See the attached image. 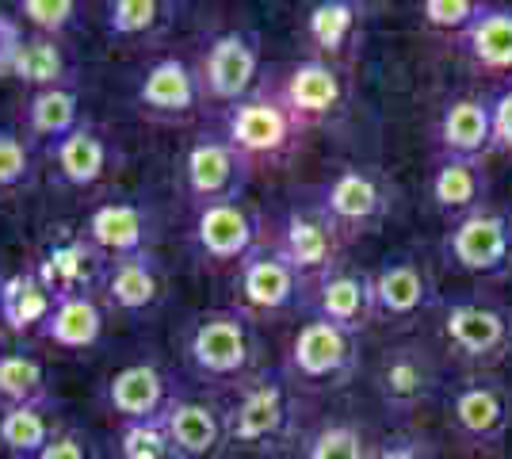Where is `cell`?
Masks as SVG:
<instances>
[{
  "label": "cell",
  "mask_w": 512,
  "mask_h": 459,
  "mask_svg": "<svg viewBox=\"0 0 512 459\" xmlns=\"http://www.w3.org/2000/svg\"><path fill=\"white\" fill-rule=\"evenodd\" d=\"M260 360V337L253 318L241 306H218L203 310L188 322L184 333V364L195 379L218 383V387H241L249 375H256Z\"/></svg>",
  "instance_id": "1"
},
{
  "label": "cell",
  "mask_w": 512,
  "mask_h": 459,
  "mask_svg": "<svg viewBox=\"0 0 512 459\" xmlns=\"http://www.w3.org/2000/svg\"><path fill=\"white\" fill-rule=\"evenodd\" d=\"M295 421V387L283 368H264L237 387L226 402V440L234 448L264 452L291 433Z\"/></svg>",
  "instance_id": "2"
},
{
  "label": "cell",
  "mask_w": 512,
  "mask_h": 459,
  "mask_svg": "<svg viewBox=\"0 0 512 459\" xmlns=\"http://www.w3.org/2000/svg\"><path fill=\"white\" fill-rule=\"evenodd\" d=\"M283 372L291 379V387H306V391L344 387L360 372V337L325 318H306L291 337Z\"/></svg>",
  "instance_id": "3"
},
{
  "label": "cell",
  "mask_w": 512,
  "mask_h": 459,
  "mask_svg": "<svg viewBox=\"0 0 512 459\" xmlns=\"http://www.w3.org/2000/svg\"><path fill=\"white\" fill-rule=\"evenodd\" d=\"M440 333L463 364L493 368L512 349V310L486 295H459L444 303Z\"/></svg>",
  "instance_id": "4"
},
{
  "label": "cell",
  "mask_w": 512,
  "mask_h": 459,
  "mask_svg": "<svg viewBox=\"0 0 512 459\" xmlns=\"http://www.w3.org/2000/svg\"><path fill=\"white\" fill-rule=\"evenodd\" d=\"M314 203L344 238L379 230L394 211V184L375 165H344L314 192Z\"/></svg>",
  "instance_id": "5"
},
{
  "label": "cell",
  "mask_w": 512,
  "mask_h": 459,
  "mask_svg": "<svg viewBox=\"0 0 512 459\" xmlns=\"http://www.w3.org/2000/svg\"><path fill=\"white\" fill-rule=\"evenodd\" d=\"M306 127H299V119L279 104V96L272 88L249 92L245 100H237L222 111V138L234 146L237 153H245L249 161H279L299 146V138Z\"/></svg>",
  "instance_id": "6"
},
{
  "label": "cell",
  "mask_w": 512,
  "mask_h": 459,
  "mask_svg": "<svg viewBox=\"0 0 512 459\" xmlns=\"http://www.w3.org/2000/svg\"><path fill=\"white\" fill-rule=\"evenodd\" d=\"M375 394L390 414H417L428 402H436V394L444 387V372L436 352L425 341H398L386 345L379 364H375Z\"/></svg>",
  "instance_id": "7"
},
{
  "label": "cell",
  "mask_w": 512,
  "mask_h": 459,
  "mask_svg": "<svg viewBox=\"0 0 512 459\" xmlns=\"http://www.w3.org/2000/svg\"><path fill=\"white\" fill-rule=\"evenodd\" d=\"M444 261L467 276H505L512 268V219L505 211L482 207L451 222L444 234Z\"/></svg>",
  "instance_id": "8"
},
{
  "label": "cell",
  "mask_w": 512,
  "mask_h": 459,
  "mask_svg": "<svg viewBox=\"0 0 512 459\" xmlns=\"http://www.w3.org/2000/svg\"><path fill=\"white\" fill-rule=\"evenodd\" d=\"M253 176V161L237 153L222 131L199 134L188 153H184V192L192 207H211V203H230L241 199Z\"/></svg>",
  "instance_id": "9"
},
{
  "label": "cell",
  "mask_w": 512,
  "mask_h": 459,
  "mask_svg": "<svg viewBox=\"0 0 512 459\" xmlns=\"http://www.w3.org/2000/svg\"><path fill=\"white\" fill-rule=\"evenodd\" d=\"M237 299L249 318L253 314H287L306 303V276L295 272V264L287 261L272 241H264L237 264Z\"/></svg>",
  "instance_id": "10"
},
{
  "label": "cell",
  "mask_w": 512,
  "mask_h": 459,
  "mask_svg": "<svg viewBox=\"0 0 512 459\" xmlns=\"http://www.w3.org/2000/svg\"><path fill=\"white\" fill-rule=\"evenodd\" d=\"M344 241L348 238L329 222V215L321 211L318 203L314 199H302V203L283 211L272 245L295 264V272H302L306 284H310L314 276L329 272L333 264H341Z\"/></svg>",
  "instance_id": "11"
},
{
  "label": "cell",
  "mask_w": 512,
  "mask_h": 459,
  "mask_svg": "<svg viewBox=\"0 0 512 459\" xmlns=\"http://www.w3.org/2000/svg\"><path fill=\"white\" fill-rule=\"evenodd\" d=\"M302 310H310V318H325L333 326L348 329L360 337V329L375 322V284L371 272L360 264H333L329 272L314 276L306 284V303Z\"/></svg>",
  "instance_id": "12"
},
{
  "label": "cell",
  "mask_w": 512,
  "mask_h": 459,
  "mask_svg": "<svg viewBox=\"0 0 512 459\" xmlns=\"http://www.w3.org/2000/svg\"><path fill=\"white\" fill-rule=\"evenodd\" d=\"M256 77H260V39L253 31H222L214 35L203 62H199V85H203V100L214 104H237L249 92H256Z\"/></svg>",
  "instance_id": "13"
},
{
  "label": "cell",
  "mask_w": 512,
  "mask_h": 459,
  "mask_svg": "<svg viewBox=\"0 0 512 459\" xmlns=\"http://www.w3.org/2000/svg\"><path fill=\"white\" fill-rule=\"evenodd\" d=\"M256 245H264L260 238V219L249 211L245 199H230V203H211L199 207L192 219V249L199 253V261L214 264H241Z\"/></svg>",
  "instance_id": "14"
},
{
  "label": "cell",
  "mask_w": 512,
  "mask_h": 459,
  "mask_svg": "<svg viewBox=\"0 0 512 459\" xmlns=\"http://www.w3.org/2000/svg\"><path fill=\"white\" fill-rule=\"evenodd\" d=\"M448 417L459 437L474 444L501 440L512 425V391L493 375H470L448 398Z\"/></svg>",
  "instance_id": "15"
},
{
  "label": "cell",
  "mask_w": 512,
  "mask_h": 459,
  "mask_svg": "<svg viewBox=\"0 0 512 459\" xmlns=\"http://www.w3.org/2000/svg\"><path fill=\"white\" fill-rule=\"evenodd\" d=\"M371 284H375V318L386 322H413L417 314L436 306V280L425 261L413 253H390L371 272Z\"/></svg>",
  "instance_id": "16"
},
{
  "label": "cell",
  "mask_w": 512,
  "mask_h": 459,
  "mask_svg": "<svg viewBox=\"0 0 512 459\" xmlns=\"http://www.w3.org/2000/svg\"><path fill=\"white\" fill-rule=\"evenodd\" d=\"M172 379L161 364L153 360H134L123 364L119 372L107 375L104 383V406L107 414L115 417L119 425H134V421H157L169 410Z\"/></svg>",
  "instance_id": "17"
},
{
  "label": "cell",
  "mask_w": 512,
  "mask_h": 459,
  "mask_svg": "<svg viewBox=\"0 0 512 459\" xmlns=\"http://www.w3.org/2000/svg\"><path fill=\"white\" fill-rule=\"evenodd\" d=\"M161 429L169 437L172 459H214L226 440V406L195 394H176L161 414Z\"/></svg>",
  "instance_id": "18"
},
{
  "label": "cell",
  "mask_w": 512,
  "mask_h": 459,
  "mask_svg": "<svg viewBox=\"0 0 512 459\" xmlns=\"http://www.w3.org/2000/svg\"><path fill=\"white\" fill-rule=\"evenodd\" d=\"M81 234L104 261H123V257L150 253L153 238H157V222L142 203L111 199V203H100L88 211Z\"/></svg>",
  "instance_id": "19"
},
{
  "label": "cell",
  "mask_w": 512,
  "mask_h": 459,
  "mask_svg": "<svg viewBox=\"0 0 512 459\" xmlns=\"http://www.w3.org/2000/svg\"><path fill=\"white\" fill-rule=\"evenodd\" d=\"M142 115L161 119V123H184L192 119L203 104V85H199V69L188 66L184 58H157L146 66L138 92H134Z\"/></svg>",
  "instance_id": "20"
},
{
  "label": "cell",
  "mask_w": 512,
  "mask_h": 459,
  "mask_svg": "<svg viewBox=\"0 0 512 459\" xmlns=\"http://www.w3.org/2000/svg\"><path fill=\"white\" fill-rule=\"evenodd\" d=\"M279 104L299 119V127H314L321 119H329L344 104V77L333 62L321 58H302L283 73V81L272 88Z\"/></svg>",
  "instance_id": "21"
},
{
  "label": "cell",
  "mask_w": 512,
  "mask_h": 459,
  "mask_svg": "<svg viewBox=\"0 0 512 459\" xmlns=\"http://www.w3.org/2000/svg\"><path fill=\"white\" fill-rule=\"evenodd\" d=\"M490 196V173L486 161L478 157H436L432 176H428V199L440 215H448L451 222L474 215L486 207Z\"/></svg>",
  "instance_id": "22"
},
{
  "label": "cell",
  "mask_w": 512,
  "mask_h": 459,
  "mask_svg": "<svg viewBox=\"0 0 512 459\" xmlns=\"http://www.w3.org/2000/svg\"><path fill=\"white\" fill-rule=\"evenodd\" d=\"M54 173L69 188H96L111 165H115V146L104 131H96L92 123H81L73 134H65L62 142L50 146Z\"/></svg>",
  "instance_id": "23"
},
{
  "label": "cell",
  "mask_w": 512,
  "mask_h": 459,
  "mask_svg": "<svg viewBox=\"0 0 512 459\" xmlns=\"http://www.w3.org/2000/svg\"><path fill=\"white\" fill-rule=\"evenodd\" d=\"M436 150L440 157H486L493 150L490 100L459 96L436 119Z\"/></svg>",
  "instance_id": "24"
},
{
  "label": "cell",
  "mask_w": 512,
  "mask_h": 459,
  "mask_svg": "<svg viewBox=\"0 0 512 459\" xmlns=\"http://www.w3.org/2000/svg\"><path fill=\"white\" fill-rule=\"evenodd\" d=\"M39 337L50 341L54 349L65 352H85L96 349L104 337V306L88 291H73V295H58L54 310L39 329Z\"/></svg>",
  "instance_id": "25"
},
{
  "label": "cell",
  "mask_w": 512,
  "mask_h": 459,
  "mask_svg": "<svg viewBox=\"0 0 512 459\" xmlns=\"http://www.w3.org/2000/svg\"><path fill=\"white\" fill-rule=\"evenodd\" d=\"M161 268L153 253L111 261L104 272V303L119 314H150L161 303Z\"/></svg>",
  "instance_id": "26"
},
{
  "label": "cell",
  "mask_w": 512,
  "mask_h": 459,
  "mask_svg": "<svg viewBox=\"0 0 512 459\" xmlns=\"http://www.w3.org/2000/svg\"><path fill=\"white\" fill-rule=\"evenodd\" d=\"M62 429L54 417V402L8 406L0 410V452L12 459H39Z\"/></svg>",
  "instance_id": "27"
},
{
  "label": "cell",
  "mask_w": 512,
  "mask_h": 459,
  "mask_svg": "<svg viewBox=\"0 0 512 459\" xmlns=\"http://www.w3.org/2000/svg\"><path fill=\"white\" fill-rule=\"evenodd\" d=\"M54 291L46 287V280L39 276V268L27 272H12L0 284V322L12 333H39L54 310Z\"/></svg>",
  "instance_id": "28"
},
{
  "label": "cell",
  "mask_w": 512,
  "mask_h": 459,
  "mask_svg": "<svg viewBox=\"0 0 512 459\" xmlns=\"http://www.w3.org/2000/svg\"><path fill=\"white\" fill-rule=\"evenodd\" d=\"M81 96L73 85L43 88V92H31L27 108H23V131L27 142H62L65 134H73L81 127Z\"/></svg>",
  "instance_id": "29"
},
{
  "label": "cell",
  "mask_w": 512,
  "mask_h": 459,
  "mask_svg": "<svg viewBox=\"0 0 512 459\" xmlns=\"http://www.w3.org/2000/svg\"><path fill=\"white\" fill-rule=\"evenodd\" d=\"M360 20L363 4H356V0H318V4H310L302 31H306L310 50L318 54L321 62H329V58L348 50V43L360 31Z\"/></svg>",
  "instance_id": "30"
},
{
  "label": "cell",
  "mask_w": 512,
  "mask_h": 459,
  "mask_svg": "<svg viewBox=\"0 0 512 459\" xmlns=\"http://www.w3.org/2000/svg\"><path fill=\"white\" fill-rule=\"evenodd\" d=\"M467 58L486 73H512V8L509 4H486V12L474 20L467 35L459 39Z\"/></svg>",
  "instance_id": "31"
},
{
  "label": "cell",
  "mask_w": 512,
  "mask_h": 459,
  "mask_svg": "<svg viewBox=\"0 0 512 459\" xmlns=\"http://www.w3.org/2000/svg\"><path fill=\"white\" fill-rule=\"evenodd\" d=\"M12 81H20L31 92L73 85V62H69V54L58 39L27 35L20 46V58H16V69H12Z\"/></svg>",
  "instance_id": "32"
},
{
  "label": "cell",
  "mask_w": 512,
  "mask_h": 459,
  "mask_svg": "<svg viewBox=\"0 0 512 459\" xmlns=\"http://www.w3.org/2000/svg\"><path fill=\"white\" fill-rule=\"evenodd\" d=\"M31 402H54L43 360L31 352H0V410Z\"/></svg>",
  "instance_id": "33"
},
{
  "label": "cell",
  "mask_w": 512,
  "mask_h": 459,
  "mask_svg": "<svg viewBox=\"0 0 512 459\" xmlns=\"http://www.w3.org/2000/svg\"><path fill=\"white\" fill-rule=\"evenodd\" d=\"M371 444L356 421H321L302 437V459H371Z\"/></svg>",
  "instance_id": "34"
},
{
  "label": "cell",
  "mask_w": 512,
  "mask_h": 459,
  "mask_svg": "<svg viewBox=\"0 0 512 459\" xmlns=\"http://www.w3.org/2000/svg\"><path fill=\"white\" fill-rule=\"evenodd\" d=\"M172 12L176 8L165 0H115L107 4L104 27L111 39H146L172 20Z\"/></svg>",
  "instance_id": "35"
},
{
  "label": "cell",
  "mask_w": 512,
  "mask_h": 459,
  "mask_svg": "<svg viewBox=\"0 0 512 459\" xmlns=\"http://www.w3.org/2000/svg\"><path fill=\"white\" fill-rule=\"evenodd\" d=\"M16 20L31 27V35L46 39H62L65 31H73L85 20V4L81 0H20L16 4Z\"/></svg>",
  "instance_id": "36"
},
{
  "label": "cell",
  "mask_w": 512,
  "mask_h": 459,
  "mask_svg": "<svg viewBox=\"0 0 512 459\" xmlns=\"http://www.w3.org/2000/svg\"><path fill=\"white\" fill-rule=\"evenodd\" d=\"M482 12H486L482 0H425V4H421L425 27L444 31V35H455V39H463Z\"/></svg>",
  "instance_id": "37"
},
{
  "label": "cell",
  "mask_w": 512,
  "mask_h": 459,
  "mask_svg": "<svg viewBox=\"0 0 512 459\" xmlns=\"http://www.w3.org/2000/svg\"><path fill=\"white\" fill-rule=\"evenodd\" d=\"M35 161H31V142L20 131L0 127V192H12L31 184Z\"/></svg>",
  "instance_id": "38"
},
{
  "label": "cell",
  "mask_w": 512,
  "mask_h": 459,
  "mask_svg": "<svg viewBox=\"0 0 512 459\" xmlns=\"http://www.w3.org/2000/svg\"><path fill=\"white\" fill-rule=\"evenodd\" d=\"M119 456L123 459H172L169 437L157 421H134V425H119Z\"/></svg>",
  "instance_id": "39"
},
{
  "label": "cell",
  "mask_w": 512,
  "mask_h": 459,
  "mask_svg": "<svg viewBox=\"0 0 512 459\" xmlns=\"http://www.w3.org/2000/svg\"><path fill=\"white\" fill-rule=\"evenodd\" d=\"M23 39H27L23 23L16 20V16H8V12H0V81H8V77H12Z\"/></svg>",
  "instance_id": "40"
},
{
  "label": "cell",
  "mask_w": 512,
  "mask_h": 459,
  "mask_svg": "<svg viewBox=\"0 0 512 459\" xmlns=\"http://www.w3.org/2000/svg\"><path fill=\"white\" fill-rule=\"evenodd\" d=\"M490 123H493V150L512 153V85H505L490 100Z\"/></svg>",
  "instance_id": "41"
},
{
  "label": "cell",
  "mask_w": 512,
  "mask_h": 459,
  "mask_svg": "<svg viewBox=\"0 0 512 459\" xmlns=\"http://www.w3.org/2000/svg\"><path fill=\"white\" fill-rule=\"evenodd\" d=\"M371 459H432V444L425 437H413V433H398V437H386Z\"/></svg>",
  "instance_id": "42"
},
{
  "label": "cell",
  "mask_w": 512,
  "mask_h": 459,
  "mask_svg": "<svg viewBox=\"0 0 512 459\" xmlns=\"http://www.w3.org/2000/svg\"><path fill=\"white\" fill-rule=\"evenodd\" d=\"M39 459H92V448H88V440L77 429H62Z\"/></svg>",
  "instance_id": "43"
}]
</instances>
